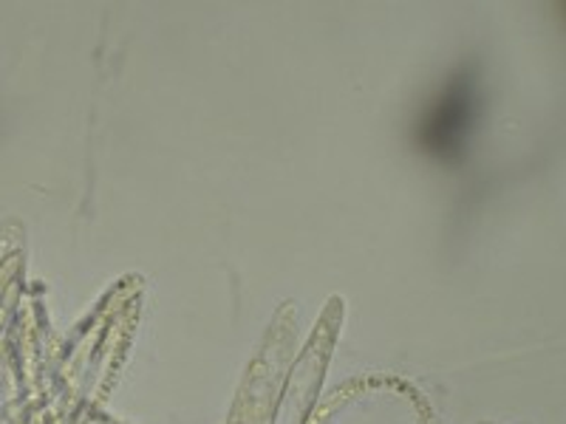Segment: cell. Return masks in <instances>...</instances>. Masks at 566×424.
<instances>
[{
  "mask_svg": "<svg viewBox=\"0 0 566 424\" xmlns=\"http://www.w3.org/2000/svg\"><path fill=\"white\" fill-rule=\"evenodd\" d=\"M473 99H470L468 85H453L448 94L442 97V103L437 105L428 123H424L422 136L424 145L439 153H451L459 148V139L468 134L470 116H473Z\"/></svg>",
  "mask_w": 566,
  "mask_h": 424,
  "instance_id": "6da1fadb",
  "label": "cell"
}]
</instances>
